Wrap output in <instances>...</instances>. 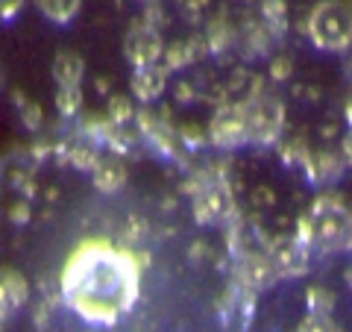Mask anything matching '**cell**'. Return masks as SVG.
<instances>
[{"mask_svg":"<svg viewBox=\"0 0 352 332\" xmlns=\"http://www.w3.org/2000/svg\"><path fill=\"white\" fill-rule=\"evenodd\" d=\"M208 138L217 147H241L250 141L247 106H223L208 124Z\"/></svg>","mask_w":352,"mask_h":332,"instance_id":"cell-4","label":"cell"},{"mask_svg":"<svg viewBox=\"0 0 352 332\" xmlns=\"http://www.w3.org/2000/svg\"><path fill=\"white\" fill-rule=\"evenodd\" d=\"M247 124L250 141H273L282 129V106L276 101H258L256 106H247Z\"/></svg>","mask_w":352,"mask_h":332,"instance_id":"cell-7","label":"cell"},{"mask_svg":"<svg viewBox=\"0 0 352 332\" xmlns=\"http://www.w3.org/2000/svg\"><path fill=\"white\" fill-rule=\"evenodd\" d=\"M305 30L317 50L346 53L352 48V3L349 0H320L308 15Z\"/></svg>","mask_w":352,"mask_h":332,"instance_id":"cell-3","label":"cell"},{"mask_svg":"<svg viewBox=\"0 0 352 332\" xmlns=\"http://www.w3.org/2000/svg\"><path fill=\"white\" fill-rule=\"evenodd\" d=\"M91 180L97 185V191L115 194L118 188L126 183V168H124V162L115 159V156H100L91 168Z\"/></svg>","mask_w":352,"mask_h":332,"instance_id":"cell-11","label":"cell"},{"mask_svg":"<svg viewBox=\"0 0 352 332\" xmlns=\"http://www.w3.org/2000/svg\"><path fill=\"white\" fill-rule=\"evenodd\" d=\"M164 85H168V68H164L162 62H156V65H141V68L132 71V80H129L132 94H135L141 103L156 101V97L164 92Z\"/></svg>","mask_w":352,"mask_h":332,"instance_id":"cell-9","label":"cell"},{"mask_svg":"<svg viewBox=\"0 0 352 332\" xmlns=\"http://www.w3.org/2000/svg\"><path fill=\"white\" fill-rule=\"evenodd\" d=\"M296 245L305 250L338 253L352 247V215L346 206H340L335 197H320L308 215L300 220V238Z\"/></svg>","mask_w":352,"mask_h":332,"instance_id":"cell-2","label":"cell"},{"mask_svg":"<svg viewBox=\"0 0 352 332\" xmlns=\"http://www.w3.org/2000/svg\"><path fill=\"white\" fill-rule=\"evenodd\" d=\"M194 212L203 224H220L232 215V194L223 183H206L194 194Z\"/></svg>","mask_w":352,"mask_h":332,"instance_id":"cell-6","label":"cell"},{"mask_svg":"<svg viewBox=\"0 0 352 332\" xmlns=\"http://www.w3.org/2000/svg\"><path fill=\"white\" fill-rule=\"evenodd\" d=\"M346 121H349V129H352V97H349V103H346Z\"/></svg>","mask_w":352,"mask_h":332,"instance_id":"cell-17","label":"cell"},{"mask_svg":"<svg viewBox=\"0 0 352 332\" xmlns=\"http://www.w3.org/2000/svg\"><path fill=\"white\" fill-rule=\"evenodd\" d=\"M36 9L56 27H68L80 15L82 0H36Z\"/></svg>","mask_w":352,"mask_h":332,"instance_id":"cell-12","label":"cell"},{"mask_svg":"<svg viewBox=\"0 0 352 332\" xmlns=\"http://www.w3.org/2000/svg\"><path fill=\"white\" fill-rule=\"evenodd\" d=\"M162 53H164V41H162L156 27H150V24L129 27L126 39H124V56H126V62L132 65V68L162 62Z\"/></svg>","mask_w":352,"mask_h":332,"instance_id":"cell-5","label":"cell"},{"mask_svg":"<svg viewBox=\"0 0 352 332\" xmlns=\"http://www.w3.org/2000/svg\"><path fill=\"white\" fill-rule=\"evenodd\" d=\"M344 156H346V162L352 165V129H349V136H346V141H344Z\"/></svg>","mask_w":352,"mask_h":332,"instance_id":"cell-16","label":"cell"},{"mask_svg":"<svg viewBox=\"0 0 352 332\" xmlns=\"http://www.w3.org/2000/svg\"><path fill=\"white\" fill-rule=\"evenodd\" d=\"M132 118V106H129V101L124 94H115L112 101H109V121H112V124H126V121Z\"/></svg>","mask_w":352,"mask_h":332,"instance_id":"cell-14","label":"cell"},{"mask_svg":"<svg viewBox=\"0 0 352 332\" xmlns=\"http://www.w3.org/2000/svg\"><path fill=\"white\" fill-rule=\"evenodd\" d=\"M82 76H85V59L76 50H59L53 56V80H56L59 88L82 85Z\"/></svg>","mask_w":352,"mask_h":332,"instance_id":"cell-10","label":"cell"},{"mask_svg":"<svg viewBox=\"0 0 352 332\" xmlns=\"http://www.w3.org/2000/svg\"><path fill=\"white\" fill-rule=\"evenodd\" d=\"M27 0H0V21H12L24 9Z\"/></svg>","mask_w":352,"mask_h":332,"instance_id":"cell-15","label":"cell"},{"mask_svg":"<svg viewBox=\"0 0 352 332\" xmlns=\"http://www.w3.org/2000/svg\"><path fill=\"white\" fill-rule=\"evenodd\" d=\"M80 106H82V88L80 85L59 88V92H56V109H59L62 118L76 115V112H80Z\"/></svg>","mask_w":352,"mask_h":332,"instance_id":"cell-13","label":"cell"},{"mask_svg":"<svg viewBox=\"0 0 352 332\" xmlns=\"http://www.w3.org/2000/svg\"><path fill=\"white\" fill-rule=\"evenodd\" d=\"M62 300L91 326H115L141 297V264L103 238L82 241L62 268Z\"/></svg>","mask_w":352,"mask_h":332,"instance_id":"cell-1","label":"cell"},{"mask_svg":"<svg viewBox=\"0 0 352 332\" xmlns=\"http://www.w3.org/2000/svg\"><path fill=\"white\" fill-rule=\"evenodd\" d=\"M30 285L15 268H0V318H12L27 306Z\"/></svg>","mask_w":352,"mask_h":332,"instance_id":"cell-8","label":"cell"}]
</instances>
